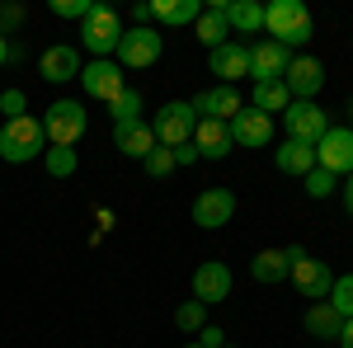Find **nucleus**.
<instances>
[{"label": "nucleus", "mask_w": 353, "mask_h": 348, "mask_svg": "<svg viewBox=\"0 0 353 348\" xmlns=\"http://www.w3.org/2000/svg\"><path fill=\"white\" fill-rule=\"evenodd\" d=\"M306 334H311V339H339V334H344V320L334 316L330 301H316V306L306 311Z\"/></svg>", "instance_id": "25"}, {"label": "nucleus", "mask_w": 353, "mask_h": 348, "mask_svg": "<svg viewBox=\"0 0 353 348\" xmlns=\"http://www.w3.org/2000/svg\"><path fill=\"white\" fill-rule=\"evenodd\" d=\"M226 296H231V268L226 264H198V273H193V301L217 306Z\"/></svg>", "instance_id": "16"}, {"label": "nucleus", "mask_w": 353, "mask_h": 348, "mask_svg": "<svg viewBox=\"0 0 353 348\" xmlns=\"http://www.w3.org/2000/svg\"><path fill=\"white\" fill-rule=\"evenodd\" d=\"M43 156H48V174H52V179L76 174V146H52V151H43Z\"/></svg>", "instance_id": "30"}, {"label": "nucleus", "mask_w": 353, "mask_h": 348, "mask_svg": "<svg viewBox=\"0 0 353 348\" xmlns=\"http://www.w3.org/2000/svg\"><path fill=\"white\" fill-rule=\"evenodd\" d=\"M208 61H212V76H221V85L250 76V48H241V43H221Z\"/></svg>", "instance_id": "19"}, {"label": "nucleus", "mask_w": 353, "mask_h": 348, "mask_svg": "<svg viewBox=\"0 0 353 348\" xmlns=\"http://www.w3.org/2000/svg\"><path fill=\"white\" fill-rule=\"evenodd\" d=\"M198 43H208V52H217L221 43H226V0H217V5H203V14H198Z\"/></svg>", "instance_id": "21"}, {"label": "nucleus", "mask_w": 353, "mask_h": 348, "mask_svg": "<svg viewBox=\"0 0 353 348\" xmlns=\"http://www.w3.org/2000/svg\"><path fill=\"white\" fill-rule=\"evenodd\" d=\"M156 57H161V33H156V28H132V33H123V43H118V61H123V66L141 71V66H151Z\"/></svg>", "instance_id": "13"}, {"label": "nucleus", "mask_w": 353, "mask_h": 348, "mask_svg": "<svg viewBox=\"0 0 353 348\" xmlns=\"http://www.w3.org/2000/svg\"><path fill=\"white\" fill-rule=\"evenodd\" d=\"M241 94H236V85H217V90H203L198 99H193V113L198 118H212V123H231L236 113H241Z\"/></svg>", "instance_id": "15"}, {"label": "nucleus", "mask_w": 353, "mask_h": 348, "mask_svg": "<svg viewBox=\"0 0 353 348\" xmlns=\"http://www.w3.org/2000/svg\"><path fill=\"white\" fill-rule=\"evenodd\" d=\"M226 127H231V141H236V146H254V151H259V146L273 141V118L259 113V108H241Z\"/></svg>", "instance_id": "12"}, {"label": "nucleus", "mask_w": 353, "mask_h": 348, "mask_svg": "<svg viewBox=\"0 0 353 348\" xmlns=\"http://www.w3.org/2000/svg\"><path fill=\"white\" fill-rule=\"evenodd\" d=\"M0 108H5L10 118H24V94H19V90H5V94H0Z\"/></svg>", "instance_id": "35"}, {"label": "nucleus", "mask_w": 353, "mask_h": 348, "mask_svg": "<svg viewBox=\"0 0 353 348\" xmlns=\"http://www.w3.org/2000/svg\"><path fill=\"white\" fill-rule=\"evenodd\" d=\"M288 61H292V52H288L283 43L264 38V43H254V48H250V76H254V85H259V81H283Z\"/></svg>", "instance_id": "14"}, {"label": "nucleus", "mask_w": 353, "mask_h": 348, "mask_svg": "<svg viewBox=\"0 0 353 348\" xmlns=\"http://www.w3.org/2000/svg\"><path fill=\"white\" fill-rule=\"evenodd\" d=\"M113 141H118V151L123 156H132V161H146L161 141L151 132V123H128V127H113Z\"/></svg>", "instance_id": "20"}, {"label": "nucleus", "mask_w": 353, "mask_h": 348, "mask_svg": "<svg viewBox=\"0 0 353 348\" xmlns=\"http://www.w3.org/2000/svg\"><path fill=\"white\" fill-rule=\"evenodd\" d=\"M288 268H292L288 249H264V254H254L250 273H254V283H283V278H288Z\"/></svg>", "instance_id": "26"}, {"label": "nucleus", "mask_w": 353, "mask_h": 348, "mask_svg": "<svg viewBox=\"0 0 353 348\" xmlns=\"http://www.w3.org/2000/svg\"><path fill=\"white\" fill-rule=\"evenodd\" d=\"M198 334H203V339H198V348H226V334H221L217 325H203Z\"/></svg>", "instance_id": "36"}, {"label": "nucleus", "mask_w": 353, "mask_h": 348, "mask_svg": "<svg viewBox=\"0 0 353 348\" xmlns=\"http://www.w3.org/2000/svg\"><path fill=\"white\" fill-rule=\"evenodd\" d=\"M85 108L76 104V99H57L52 108H48V118H43V132H48V141L52 146H76L85 136Z\"/></svg>", "instance_id": "5"}, {"label": "nucleus", "mask_w": 353, "mask_h": 348, "mask_svg": "<svg viewBox=\"0 0 353 348\" xmlns=\"http://www.w3.org/2000/svg\"><path fill=\"white\" fill-rule=\"evenodd\" d=\"M283 85H288L292 99H316L321 85H325V66H321L316 57H292L288 71H283Z\"/></svg>", "instance_id": "10"}, {"label": "nucleus", "mask_w": 353, "mask_h": 348, "mask_svg": "<svg viewBox=\"0 0 353 348\" xmlns=\"http://www.w3.org/2000/svg\"><path fill=\"white\" fill-rule=\"evenodd\" d=\"M81 90L90 94V99H104V104H113L128 85H123V71L113 66V61H90V66H81Z\"/></svg>", "instance_id": "11"}, {"label": "nucleus", "mask_w": 353, "mask_h": 348, "mask_svg": "<svg viewBox=\"0 0 353 348\" xmlns=\"http://www.w3.org/2000/svg\"><path fill=\"white\" fill-rule=\"evenodd\" d=\"M132 19L146 28V19H151V5H132Z\"/></svg>", "instance_id": "39"}, {"label": "nucleus", "mask_w": 353, "mask_h": 348, "mask_svg": "<svg viewBox=\"0 0 353 348\" xmlns=\"http://www.w3.org/2000/svg\"><path fill=\"white\" fill-rule=\"evenodd\" d=\"M339 348H353V320H344V334H339Z\"/></svg>", "instance_id": "40"}, {"label": "nucleus", "mask_w": 353, "mask_h": 348, "mask_svg": "<svg viewBox=\"0 0 353 348\" xmlns=\"http://www.w3.org/2000/svg\"><path fill=\"white\" fill-rule=\"evenodd\" d=\"M226 348H231V344H226Z\"/></svg>", "instance_id": "45"}, {"label": "nucleus", "mask_w": 353, "mask_h": 348, "mask_svg": "<svg viewBox=\"0 0 353 348\" xmlns=\"http://www.w3.org/2000/svg\"><path fill=\"white\" fill-rule=\"evenodd\" d=\"M141 165H146V174H151V179H165V174L174 170V151H170V146H156Z\"/></svg>", "instance_id": "32"}, {"label": "nucleus", "mask_w": 353, "mask_h": 348, "mask_svg": "<svg viewBox=\"0 0 353 348\" xmlns=\"http://www.w3.org/2000/svg\"><path fill=\"white\" fill-rule=\"evenodd\" d=\"M344 207H349V216H353V174H349V188H344Z\"/></svg>", "instance_id": "41"}, {"label": "nucleus", "mask_w": 353, "mask_h": 348, "mask_svg": "<svg viewBox=\"0 0 353 348\" xmlns=\"http://www.w3.org/2000/svg\"><path fill=\"white\" fill-rule=\"evenodd\" d=\"M170 151H174V165H193V161H198V146H193V141H184V146H170Z\"/></svg>", "instance_id": "38"}, {"label": "nucleus", "mask_w": 353, "mask_h": 348, "mask_svg": "<svg viewBox=\"0 0 353 348\" xmlns=\"http://www.w3.org/2000/svg\"><path fill=\"white\" fill-rule=\"evenodd\" d=\"M226 28H236V33H259V28H264V5H259V0H226Z\"/></svg>", "instance_id": "24"}, {"label": "nucleus", "mask_w": 353, "mask_h": 348, "mask_svg": "<svg viewBox=\"0 0 353 348\" xmlns=\"http://www.w3.org/2000/svg\"><path fill=\"white\" fill-rule=\"evenodd\" d=\"M43 146H48V132H43V123L38 118H10L5 127H0V161L10 165H28L43 156Z\"/></svg>", "instance_id": "1"}, {"label": "nucleus", "mask_w": 353, "mask_h": 348, "mask_svg": "<svg viewBox=\"0 0 353 348\" xmlns=\"http://www.w3.org/2000/svg\"><path fill=\"white\" fill-rule=\"evenodd\" d=\"M264 28L273 33V43H283L292 52L311 38V14L301 0H273V5H264Z\"/></svg>", "instance_id": "2"}, {"label": "nucleus", "mask_w": 353, "mask_h": 348, "mask_svg": "<svg viewBox=\"0 0 353 348\" xmlns=\"http://www.w3.org/2000/svg\"><path fill=\"white\" fill-rule=\"evenodd\" d=\"M38 71H43V81L52 85H66L81 76V52L71 48V43H52L48 52H43V61H38Z\"/></svg>", "instance_id": "18"}, {"label": "nucleus", "mask_w": 353, "mask_h": 348, "mask_svg": "<svg viewBox=\"0 0 353 348\" xmlns=\"http://www.w3.org/2000/svg\"><path fill=\"white\" fill-rule=\"evenodd\" d=\"M283 127H288V141H306V146H316V141L330 132V118L311 104V99H292V104L283 108Z\"/></svg>", "instance_id": "6"}, {"label": "nucleus", "mask_w": 353, "mask_h": 348, "mask_svg": "<svg viewBox=\"0 0 353 348\" xmlns=\"http://www.w3.org/2000/svg\"><path fill=\"white\" fill-rule=\"evenodd\" d=\"M5 57H10V43H5V38H0V61H5Z\"/></svg>", "instance_id": "42"}, {"label": "nucleus", "mask_w": 353, "mask_h": 348, "mask_svg": "<svg viewBox=\"0 0 353 348\" xmlns=\"http://www.w3.org/2000/svg\"><path fill=\"white\" fill-rule=\"evenodd\" d=\"M231 216H236V193L231 188H203L193 198V226H203V231H217Z\"/></svg>", "instance_id": "9"}, {"label": "nucleus", "mask_w": 353, "mask_h": 348, "mask_svg": "<svg viewBox=\"0 0 353 348\" xmlns=\"http://www.w3.org/2000/svg\"><path fill=\"white\" fill-rule=\"evenodd\" d=\"M198 14H203V0H156V5H151V19H161V24H170V28L198 24Z\"/></svg>", "instance_id": "23"}, {"label": "nucleus", "mask_w": 353, "mask_h": 348, "mask_svg": "<svg viewBox=\"0 0 353 348\" xmlns=\"http://www.w3.org/2000/svg\"><path fill=\"white\" fill-rule=\"evenodd\" d=\"M109 118H113V127L141 123V94H137V90H123V94H118V99L109 104Z\"/></svg>", "instance_id": "28"}, {"label": "nucleus", "mask_w": 353, "mask_h": 348, "mask_svg": "<svg viewBox=\"0 0 353 348\" xmlns=\"http://www.w3.org/2000/svg\"><path fill=\"white\" fill-rule=\"evenodd\" d=\"M193 146H198V161H226L236 141H231V127H226V123L198 118V127H193Z\"/></svg>", "instance_id": "17"}, {"label": "nucleus", "mask_w": 353, "mask_h": 348, "mask_svg": "<svg viewBox=\"0 0 353 348\" xmlns=\"http://www.w3.org/2000/svg\"><path fill=\"white\" fill-rule=\"evenodd\" d=\"M184 348H198V344H184Z\"/></svg>", "instance_id": "43"}, {"label": "nucleus", "mask_w": 353, "mask_h": 348, "mask_svg": "<svg viewBox=\"0 0 353 348\" xmlns=\"http://www.w3.org/2000/svg\"><path fill=\"white\" fill-rule=\"evenodd\" d=\"M330 306H334L339 320H353V273L334 278V287H330Z\"/></svg>", "instance_id": "29"}, {"label": "nucleus", "mask_w": 353, "mask_h": 348, "mask_svg": "<svg viewBox=\"0 0 353 348\" xmlns=\"http://www.w3.org/2000/svg\"><path fill=\"white\" fill-rule=\"evenodd\" d=\"M349 113H353V108H349ZM349 132H353V127H349Z\"/></svg>", "instance_id": "44"}, {"label": "nucleus", "mask_w": 353, "mask_h": 348, "mask_svg": "<svg viewBox=\"0 0 353 348\" xmlns=\"http://www.w3.org/2000/svg\"><path fill=\"white\" fill-rule=\"evenodd\" d=\"M19 19H24V10H19V5H0V38L19 24Z\"/></svg>", "instance_id": "37"}, {"label": "nucleus", "mask_w": 353, "mask_h": 348, "mask_svg": "<svg viewBox=\"0 0 353 348\" xmlns=\"http://www.w3.org/2000/svg\"><path fill=\"white\" fill-rule=\"evenodd\" d=\"M81 43L94 52V61H113L118 43H123V19H118V10L94 5V10H90V19L81 24Z\"/></svg>", "instance_id": "3"}, {"label": "nucleus", "mask_w": 353, "mask_h": 348, "mask_svg": "<svg viewBox=\"0 0 353 348\" xmlns=\"http://www.w3.org/2000/svg\"><path fill=\"white\" fill-rule=\"evenodd\" d=\"M273 161H278V170L283 174H311L316 170V146H306V141H283L278 151H273Z\"/></svg>", "instance_id": "22"}, {"label": "nucleus", "mask_w": 353, "mask_h": 348, "mask_svg": "<svg viewBox=\"0 0 353 348\" xmlns=\"http://www.w3.org/2000/svg\"><path fill=\"white\" fill-rule=\"evenodd\" d=\"M316 165L330 170L334 179H339V174H353V132L349 127H330V132L316 141Z\"/></svg>", "instance_id": "8"}, {"label": "nucleus", "mask_w": 353, "mask_h": 348, "mask_svg": "<svg viewBox=\"0 0 353 348\" xmlns=\"http://www.w3.org/2000/svg\"><path fill=\"white\" fill-rule=\"evenodd\" d=\"M288 259H292V268H288V278L297 283L301 296H311V301H321V296H330V287H334V273H330L321 259H311V254H301L297 245L288 249Z\"/></svg>", "instance_id": "7"}, {"label": "nucleus", "mask_w": 353, "mask_h": 348, "mask_svg": "<svg viewBox=\"0 0 353 348\" xmlns=\"http://www.w3.org/2000/svg\"><path fill=\"white\" fill-rule=\"evenodd\" d=\"M90 10H94V0H52V14H61V19H90Z\"/></svg>", "instance_id": "33"}, {"label": "nucleus", "mask_w": 353, "mask_h": 348, "mask_svg": "<svg viewBox=\"0 0 353 348\" xmlns=\"http://www.w3.org/2000/svg\"><path fill=\"white\" fill-rule=\"evenodd\" d=\"M174 325H179L184 334H193V329H203V325H208V306H203V301H184V306L174 311Z\"/></svg>", "instance_id": "31"}, {"label": "nucleus", "mask_w": 353, "mask_h": 348, "mask_svg": "<svg viewBox=\"0 0 353 348\" xmlns=\"http://www.w3.org/2000/svg\"><path fill=\"white\" fill-rule=\"evenodd\" d=\"M306 193H311V198H330V193H334V174L316 165V170L306 174Z\"/></svg>", "instance_id": "34"}, {"label": "nucleus", "mask_w": 353, "mask_h": 348, "mask_svg": "<svg viewBox=\"0 0 353 348\" xmlns=\"http://www.w3.org/2000/svg\"><path fill=\"white\" fill-rule=\"evenodd\" d=\"M288 104H292V94H288L283 81H259L254 85V104L250 108H259V113H283Z\"/></svg>", "instance_id": "27"}, {"label": "nucleus", "mask_w": 353, "mask_h": 348, "mask_svg": "<svg viewBox=\"0 0 353 348\" xmlns=\"http://www.w3.org/2000/svg\"><path fill=\"white\" fill-rule=\"evenodd\" d=\"M193 127H198V113H193V104H184V99H170V104L151 118V132H156L161 146H184V141H193Z\"/></svg>", "instance_id": "4"}]
</instances>
